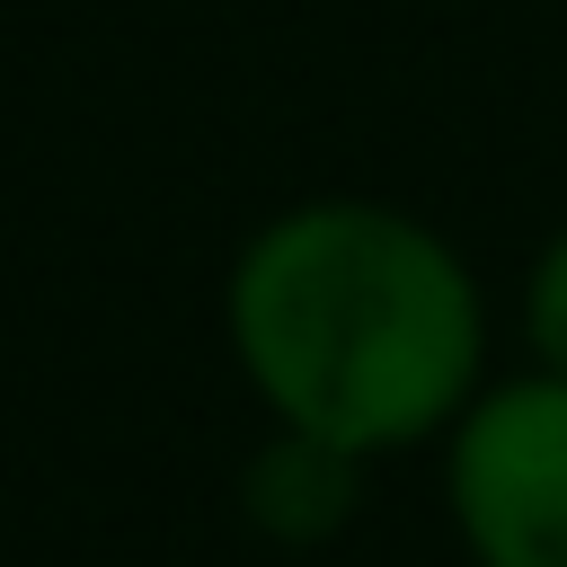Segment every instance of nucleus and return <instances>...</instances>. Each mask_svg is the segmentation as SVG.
<instances>
[{
	"label": "nucleus",
	"instance_id": "f257e3e1",
	"mask_svg": "<svg viewBox=\"0 0 567 567\" xmlns=\"http://www.w3.org/2000/svg\"><path fill=\"white\" fill-rule=\"evenodd\" d=\"M221 337L275 425L363 461L452 434L487 363L470 257L372 195H310L257 221L221 284Z\"/></svg>",
	"mask_w": 567,
	"mask_h": 567
},
{
	"label": "nucleus",
	"instance_id": "f03ea898",
	"mask_svg": "<svg viewBox=\"0 0 567 567\" xmlns=\"http://www.w3.org/2000/svg\"><path fill=\"white\" fill-rule=\"evenodd\" d=\"M443 496L478 567H567V372L478 390L452 416Z\"/></svg>",
	"mask_w": 567,
	"mask_h": 567
},
{
	"label": "nucleus",
	"instance_id": "7ed1b4c3",
	"mask_svg": "<svg viewBox=\"0 0 567 567\" xmlns=\"http://www.w3.org/2000/svg\"><path fill=\"white\" fill-rule=\"evenodd\" d=\"M354 496H363V452H346V443H328V434H301V425H275V434L248 452V470H239L248 523L275 532V540H292V549L328 540V532L354 514Z\"/></svg>",
	"mask_w": 567,
	"mask_h": 567
},
{
	"label": "nucleus",
	"instance_id": "20e7f679",
	"mask_svg": "<svg viewBox=\"0 0 567 567\" xmlns=\"http://www.w3.org/2000/svg\"><path fill=\"white\" fill-rule=\"evenodd\" d=\"M523 337L549 372H567V221L549 230V248L532 257V284H523Z\"/></svg>",
	"mask_w": 567,
	"mask_h": 567
}]
</instances>
